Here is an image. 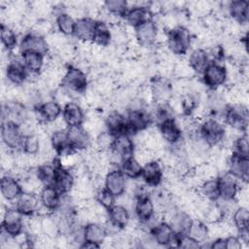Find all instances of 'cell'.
I'll use <instances>...</instances> for the list:
<instances>
[{"instance_id": "6da1fadb", "label": "cell", "mask_w": 249, "mask_h": 249, "mask_svg": "<svg viewBox=\"0 0 249 249\" xmlns=\"http://www.w3.org/2000/svg\"><path fill=\"white\" fill-rule=\"evenodd\" d=\"M165 33L166 40L164 46L173 56L180 58L190 52L194 39L187 26L179 25L165 31Z\"/></svg>"}, {"instance_id": "7a4b0ae2", "label": "cell", "mask_w": 249, "mask_h": 249, "mask_svg": "<svg viewBox=\"0 0 249 249\" xmlns=\"http://www.w3.org/2000/svg\"><path fill=\"white\" fill-rule=\"evenodd\" d=\"M89 85V77L83 68L75 64L67 66L61 82V87L65 89L73 97L74 95L83 96L88 90Z\"/></svg>"}, {"instance_id": "3957f363", "label": "cell", "mask_w": 249, "mask_h": 249, "mask_svg": "<svg viewBox=\"0 0 249 249\" xmlns=\"http://www.w3.org/2000/svg\"><path fill=\"white\" fill-rule=\"evenodd\" d=\"M225 124L218 119L206 117L199 121L198 133L210 147H215L222 144L225 137Z\"/></svg>"}, {"instance_id": "277c9868", "label": "cell", "mask_w": 249, "mask_h": 249, "mask_svg": "<svg viewBox=\"0 0 249 249\" xmlns=\"http://www.w3.org/2000/svg\"><path fill=\"white\" fill-rule=\"evenodd\" d=\"M248 120V105L237 103L228 104L223 119L225 125L244 133L247 132Z\"/></svg>"}, {"instance_id": "5b68a950", "label": "cell", "mask_w": 249, "mask_h": 249, "mask_svg": "<svg viewBox=\"0 0 249 249\" xmlns=\"http://www.w3.org/2000/svg\"><path fill=\"white\" fill-rule=\"evenodd\" d=\"M1 231L16 237L24 231V217L14 205H3Z\"/></svg>"}, {"instance_id": "8992f818", "label": "cell", "mask_w": 249, "mask_h": 249, "mask_svg": "<svg viewBox=\"0 0 249 249\" xmlns=\"http://www.w3.org/2000/svg\"><path fill=\"white\" fill-rule=\"evenodd\" d=\"M135 143L133 138L128 134H120L115 137L110 150L111 161L115 166L120 167L122 161L133 156Z\"/></svg>"}, {"instance_id": "52a82bcc", "label": "cell", "mask_w": 249, "mask_h": 249, "mask_svg": "<svg viewBox=\"0 0 249 249\" xmlns=\"http://www.w3.org/2000/svg\"><path fill=\"white\" fill-rule=\"evenodd\" d=\"M201 82L208 90L218 89L227 86L228 73L224 63L210 62L201 74Z\"/></svg>"}, {"instance_id": "ba28073f", "label": "cell", "mask_w": 249, "mask_h": 249, "mask_svg": "<svg viewBox=\"0 0 249 249\" xmlns=\"http://www.w3.org/2000/svg\"><path fill=\"white\" fill-rule=\"evenodd\" d=\"M23 133L20 125L13 121L4 120L1 124V140L3 145L14 152L21 150Z\"/></svg>"}, {"instance_id": "9c48e42d", "label": "cell", "mask_w": 249, "mask_h": 249, "mask_svg": "<svg viewBox=\"0 0 249 249\" xmlns=\"http://www.w3.org/2000/svg\"><path fill=\"white\" fill-rule=\"evenodd\" d=\"M5 78L10 86L22 87L27 82L28 72L22 62L21 56H10L5 66Z\"/></svg>"}, {"instance_id": "30bf717a", "label": "cell", "mask_w": 249, "mask_h": 249, "mask_svg": "<svg viewBox=\"0 0 249 249\" xmlns=\"http://www.w3.org/2000/svg\"><path fill=\"white\" fill-rule=\"evenodd\" d=\"M160 31L158 23L152 18L134 28V38L141 48H150L157 44Z\"/></svg>"}, {"instance_id": "8fae6325", "label": "cell", "mask_w": 249, "mask_h": 249, "mask_svg": "<svg viewBox=\"0 0 249 249\" xmlns=\"http://www.w3.org/2000/svg\"><path fill=\"white\" fill-rule=\"evenodd\" d=\"M150 87L152 90L153 103L163 104L167 103L174 94L173 82L170 79L160 76H153L150 80Z\"/></svg>"}, {"instance_id": "7c38bea8", "label": "cell", "mask_w": 249, "mask_h": 249, "mask_svg": "<svg viewBox=\"0 0 249 249\" xmlns=\"http://www.w3.org/2000/svg\"><path fill=\"white\" fill-rule=\"evenodd\" d=\"M125 118L128 127V135L131 137H133L136 133L147 129L153 124L148 112V108L126 109Z\"/></svg>"}, {"instance_id": "4fadbf2b", "label": "cell", "mask_w": 249, "mask_h": 249, "mask_svg": "<svg viewBox=\"0 0 249 249\" xmlns=\"http://www.w3.org/2000/svg\"><path fill=\"white\" fill-rule=\"evenodd\" d=\"M33 110L38 123L41 124L53 122L60 118L62 114V106L53 98L42 101Z\"/></svg>"}, {"instance_id": "5bb4252c", "label": "cell", "mask_w": 249, "mask_h": 249, "mask_svg": "<svg viewBox=\"0 0 249 249\" xmlns=\"http://www.w3.org/2000/svg\"><path fill=\"white\" fill-rule=\"evenodd\" d=\"M19 54L24 52H35L43 54H49L50 48L47 43L46 37L41 36L35 32H26L18 45Z\"/></svg>"}, {"instance_id": "9a60e30c", "label": "cell", "mask_w": 249, "mask_h": 249, "mask_svg": "<svg viewBox=\"0 0 249 249\" xmlns=\"http://www.w3.org/2000/svg\"><path fill=\"white\" fill-rule=\"evenodd\" d=\"M66 134L69 146L74 152H85L91 145V136L83 127V125L68 126L66 129Z\"/></svg>"}, {"instance_id": "2e32d148", "label": "cell", "mask_w": 249, "mask_h": 249, "mask_svg": "<svg viewBox=\"0 0 249 249\" xmlns=\"http://www.w3.org/2000/svg\"><path fill=\"white\" fill-rule=\"evenodd\" d=\"M20 181L13 174L6 173L2 176L0 182V193L2 198L10 205H13L17 198L22 193Z\"/></svg>"}, {"instance_id": "e0dca14e", "label": "cell", "mask_w": 249, "mask_h": 249, "mask_svg": "<svg viewBox=\"0 0 249 249\" xmlns=\"http://www.w3.org/2000/svg\"><path fill=\"white\" fill-rule=\"evenodd\" d=\"M40 208L43 209V215L55 211L62 200V195L53 185L44 186L39 193Z\"/></svg>"}, {"instance_id": "ac0fdd59", "label": "cell", "mask_w": 249, "mask_h": 249, "mask_svg": "<svg viewBox=\"0 0 249 249\" xmlns=\"http://www.w3.org/2000/svg\"><path fill=\"white\" fill-rule=\"evenodd\" d=\"M140 179L151 189L161 185L163 181V165L161 162L156 159L142 165Z\"/></svg>"}, {"instance_id": "d6986e66", "label": "cell", "mask_w": 249, "mask_h": 249, "mask_svg": "<svg viewBox=\"0 0 249 249\" xmlns=\"http://www.w3.org/2000/svg\"><path fill=\"white\" fill-rule=\"evenodd\" d=\"M227 172L235 177L239 182L248 183L249 178V160L248 157L240 156L231 151L229 158Z\"/></svg>"}, {"instance_id": "ffe728a7", "label": "cell", "mask_w": 249, "mask_h": 249, "mask_svg": "<svg viewBox=\"0 0 249 249\" xmlns=\"http://www.w3.org/2000/svg\"><path fill=\"white\" fill-rule=\"evenodd\" d=\"M53 162L56 165V170H55V176H54V181L53 186L55 187V189L61 195H67L72 191L74 187L75 179H76L75 174L73 173L72 170L61 166L57 159H54Z\"/></svg>"}, {"instance_id": "44dd1931", "label": "cell", "mask_w": 249, "mask_h": 249, "mask_svg": "<svg viewBox=\"0 0 249 249\" xmlns=\"http://www.w3.org/2000/svg\"><path fill=\"white\" fill-rule=\"evenodd\" d=\"M14 206L24 218L37 215L40 208L39 196L34 193L22 192L15 201Z\"/></svg>"}, {"instance_id": "7402d4cb", "label": "cell", "mask_w": 249, "mask_h": 249, "mask_svg": "<svg viewBox=\"0 0 249 249\" xmlns=\"http://www.w3.org/2000/svg\"><path fill=\"white\" fill-rule=\"evenodd\" d=\"M147 5L148 2H134L132 6H128L129 9L123 18L125 25L134 29L144 21L152 18L147 10Z\"/></svg>"}, {"instance_id": "603a6c76", "label": "cell", "mask_w": 249, "mask_h": 249, "mask_svg": "<svg viewBox=\"0 0 249 249\" xmlns=\"http://www.w3.org/2000/svg\"><path fill=\"white\" fill-rule=\"evenodd\" d=\"M126 178L120 167L111 168L104 176V188L116 197L125 193Z\"/></svg>"}, {"instance_id": "cb8c5ba5", "label": "cell", "mask_w": 249, "mask_h": 249, "mask_svg": "<svg viewBox=\"0 0 249 249\" xmlns=\"http://www.w3.org/2000/svg\"><path fill=\"white\" fill-rule=\"evenodd\" d=\"M105 128L114 136L120 134H128V127L126 123L125 115L123 114L119 109L109 111L104 116Z\"/></svg>"}, {"instance_id": "d4e9b609", "label": "cell", "mask_w": 249, "mask_h": 249, "mask_svg": "<svg viewBox=\"0 0 249 249\" xmlns=\"http://www.w3.org/2000/svg\"><path fill=\"white\" fill-rule=\"evenodd\" d=\"M157 127L166 145L174 144L184 137L183 130L175 117L160 123Z\"/></svg>"}, {"instance_id": "484cf974", "label": "cell", "mask_w": 249, "mask_h": 249, "mask_svg": "<svg viewBox=\"0 0 249 249\" xmlns=\"http://www.w3.org/2000/svg\"><path fill=\"white\" fill-rule=\"evenodd\" d=\"M219 186V199L233 200L239 189L240 182L228 172L222 173L218 176Z\"/></svg>"}, {"instance_id": "4316f807", "label": "cell", "mask_w": 249, "mask_h": 249, "mask_svg": "<svg viewBox=\"0 0 249 249\" xmlns=\"http://www.w3.org/2000/svg\"><path fill=\"white\" fill-rule=\"evenodd\" d=\"M151 232L158 246H175L177 234L173 231L168 223L161 220L152 230Z\"/></svg>"}, {"instance_id": "83f0119b", "label": "cell", "mask_w": 249, "mask_h": 249, "mask_svg": "<svg viewBox=\"0 0 249 249\" xmlns=\"http://www.w3.org/2000/svg\"><path fill=\"white\" fill-rule=\"evenodd\" d=\"M228 17L242 26H247L249 20V2L246 0H233L228 2Z\"/></svg>"}, {"instance_id": "f1b7e54d", "label": "cell", "mask_w": 249, "mask_h": 249, "mask_svg": "<svg viewBox=\"0 0 249 249\" xmlns=\"http://www.w3.org/2000/svg\"><path fill=\"white\" fill-rule=\"evenodd\" d=\"M156 213H157L156 206L150 195L135 198L134 206H133V214L139 223H144L149 221Z\"/></svg>"}, {"instance_id": "f546056e", "label": "cell", "mask_w": 249, "mask_h": 249, "mask_svg": "<svg viewBox=\"0 0 249 249\" xmlns=\"http://www.w3.org/2000/svg\"><path fill=\"white\" fill-rule=\"evenodd\" d=\"M187 61L196 75H201L211 62L207 51L202 47H196L191 49L188 53Z\"/></svg>"}, {"instance_id": "4dcf8cb0", "label": "cell", "mask_w": 249, "mask_h": 249, "mask_svg": "<svg viewBox=\"0 0 249 249\" xmlns=\"http://www.w3.org/2000/svg\"><path fill=\"white\" fill-rule=\"evenodd\" d=\"M22 62L28 75L40 76L46 67L47 55L35 52H24L20 53Z\"/></svg>"}, {"instance_id": "1f68e13d", "label": "cell", "mask_w": 249, "mask_h": 249, "mask_svg": "<svg viewBox=\"0 0 249 249\" xmlns=\"http://www.w3.org/2000/svg\"><path fill=\"white\" fill-rule=\"evenodd\" d=\"M61 117L67 126L82 125L86 117L83 106L74 100L62 107Z\"/></svg>"}, {"instance_id": "d6a6232c", "label": "cell", "mask_w": 249, "mask_h": 249, "mask_svg": "<svg viewBox=\"0 0 249 249\" xmlns=\"http://www.w3.org/2000/svg\"><path fill=\"white\" fill-rule=\"evenodd\" d=\"M95 22L96 20L89 17H84L77 19L73 36L80 43H92Z\"/></svg>"}, {"instance_id": "836d02e7", "label": "cell", "mask_w": 249, "mask_h": 249, "mask_svg": "<svg viewBox=\"0 0 249 249\" xmlns=\"http://www.w3.org/2000/svg\"><path fill=\"white\" fill-rule=\"evenodd\" d=\"M107 235V230L102 223L89 222L84 225V237L87 241H91L101 246Z\"/></svg>"}, {"instance_id": "e575fe53", "label": "cell", "mask_w": 249, "mask_h": 249, "mask_svg": "<svg viewBox=\"0 0 249 249\" xmlns=\"http://www.w3.org/2000/svg\"><path fill=\"white\" fill-rule=\"evenodd\" d=\"M117 86L115 79L107 73H100L94 79V86L92 89L97 91L102 97H107L112 95Z\"/></svg>"}, {"instance_id": "d590c367", "label": "cell", "mask_w": 249, "mask_h": 249, "mask_svg": "<svg viewBox=\"0 0 249 249\" xmlns=\"http://www.w3.org/2000/svg\"><path fill=\"white\" fill-rule=\"evenodd\" d=\"M111 25L103 20H96L92 44L101 48H107L111 45Z\"/></svg>"}, {"instance_id": "8d00e7d4", "label": "cell", "mask_w": 249, "mask_h": 249, "mask_svg": "<svg viewBox=\"0 0 249 249\" xmlns=\"http://www.w3.org/2000/svg\"><path fill=\"white\" fill-rule=\"evenodd\" d=\"M186 234L201 246L202 243L208 241V225L201 219L193 218Z\"/></svg>"}, {"instance_id": "74e56055", "label": "cell", "mask_w": 249, "mask_h": 249, "mask_svg": "<svg viewBox=\"0 0 249 249\" xmlns=\"http://www.w3.org/2000/svg\"><path fill=\"white\" fill-rule=\"evenodd\" d=\"M76 19L67 14L65 11H62L55 15L54 18V25L56 31L63 34L64 36H73L75 30Z\"/></svg>"}, {"instance_id": "f35d334b", "label": "cell", "mask_w": 249, "mask_h": 249, "mask_svg": "<svg viewBox=\"0 0 249 249\" xmlns=\"http://www.w3.org/2000/svg\"><path fill=\"white\" fill-rule=\"evenodd\" d=\"M214 5L208 1H195L187 3V11L193 19H201L213 13Z\"/></svg>"}, {"instance_id": "ab89813d", "label": "cell", "mask_w": 249, "mask_h": 249, "mask_svg": "<svg viewBox=\"0 0 249 249\" xmlns=\"http://www.w3.org/2000/svg\"><path fill=\"white\" fill-rule=\"evenodd\" d=\"M66 129L54 131L50 135L51 144H52L53 150L54 151L56 157H60L62 155H65L70 152H74L71 150V148L69 146Z\"/></svg>"}, {"instance_id": "60d3db41", "label": "cell", "mask_w": 249, "mask_h": 249, "mask_svg": "<svg viewBox=\"0 0 249 249\" xmlns=\"http://www.w3.org/2000/svg\"><path fill=\"white\" fill-rule=\"evenodd\" d=\"M0 36L3 50H6L12 53L16 48H18L19 43L18 40V31H16V29H14L12 26L1 23Z\"/></svg>"}, {"instance_id": "b9f144b4", "label": "cell", "mask_w": 249, "mask_h": 249, "mask_svg": "<svg viewBox=\"0 0 249 249\" xmlns=\"http://www.w3.org/2000/svg\"><path fill=\"white\" fill-rule=\"evenodd\" d=\"M196 191L201 197L209 201L218 200L219 199L218 177L202 181V183L198 186V188Z\"/></svg>"}, {"instance_id": "7bdbcfd3", "label": "cell", "mask_w": 249, "mask_h": 249, "mask_svg": "<svg viewBox=\"0 0 249 249\" xmlns=\"http://www.w3.org/2000/svg\"><path fill=\"white\" fill-rule=\"evenodd\" d=\"M55 170H56V165L53 162V160L41 163L34 168L37 178L44 186L53 184Z\"/></svg>"}, {"instance_id": "ee69618b", "label": "cell", "mask_w": 249, "mask_h": 249, "mask_svg": "<svg viewBox=\"0 0 249 249\" xmlns=\"http://www.w3.org/2000/svg\"><path fill=\"white\" fill-rule=\"evenodd\" d=\"M120 169L126 179L136 180L140 179L142 172V164L132 156L122 161Z\"/></svg>"}, {"instance_id": "f6af8a7d", "label": "cell", "mask_w": 249, "mask_h": 249, "mask_svg": "<svg viewBox=\"0 0 249 249\" xmlns=\"http://www.w3.org/2000/svg\"><path fill=\"white\" fill-rule=\"evenodd\" d=\"M233 227L236 229L237 233L243 231H249V210L245 206H237L231 214L230 219Z\"/></svg>"}, {"instance_id": "bcb514c9", "label": "cell", "mask_w": 249, "mask_h": 249, "mask_svg": "<svg viewBox=\"0 0 249 249\" xmlns=\"http://www.w3.org/2000/svg\"><path fill=\"white\" fill-rule=\"evenodd\" d=\"M172 77L175 78V80H191L196 77V75L188 63L187 59L179 58L176 59L173 64Z\"/></svg>"}, {"instance_id": "7dc6e473", "label": "cell", "mask_w": 249, "mask_h": 249, "mask_svg": "<svg viewBox=\"0 0 249 249\" xmlns=\"http://www.w3.org/2000/svg\"><path fill=\"white\" fill-rule=\"evenodd\" d=\"M40 217H41L42 234L54 239L61 232L57 221L55 220V218L53 216L52 213L45 214Z\"/></svg>"}, {"instance_id": "c3c4849f", "label": "cell", "mask_w": 249, "mask_h": 249, "mask_svg": "<svg viewBox=\"0 0 249 249\" xmlns=\"http://www.w3.org/2000/svg\"><path fill=\"white\" fill-rule=\"evenodd\" d=\"M41 150V141L38 133H31L23 137L21 151L30 156H38Z\"/></svg>"}, {"instance_id": "681fc988", "label": "cell", "mask_w": 249, "mask_h": 249, "mask_svg": "<svg viewBox=\"0 0 249 249\" xmlns=\"http://www.w3.org/2000/svg\"><path fill=\"white\" fill-rule=\"evenodd\" d=\"M115 137L116 136H114L108 130L106 129L102 130L94 137V140H93L94 150L98 152H109L112 148Z\"/></svg>"}, {"instance_id": "f907efd6", "label": "cell", "mask_w": 249, "mask_h": 249, "mask_svg": "<svg viewBox=\"0 0 249 249\" xmlns=\"http://www.w3.org/2000/svg\"><path fill=\"white\" fill-rule=\"evenodd\" d=\"M193 171L199 177L201 181L216 178L219 176V172L216 166L210 160H205L200 164L193 167Z\"/></svg>"}, {"instance_id": "816d5d0a", "label": "cell", "mask_w": 249, "mask_h": 249, "mask_svg": "<svg viewBox=\"0 0 249 249\" xmlns=\"http://www.w3.org/2000/svg\"><path fill=\"white\" fill-rule=\"evenodd\" d=\"M94 199L107 210L116 203V196L108 192L104 187L98 189L95 192Z\"/></svg>"}, {"instance_id": "f5cc1de1", "label": "cell", "mask_w": 249, "mask_h": 249, "mask_svg": "<svg viewBox=\"0 0 249 249\" xmlns=\"http://www.w3.org/2000/svg\"><path fill=\"white\" fill-rule=\"evenodd\" d=\"M248 150H249L248 135H247V132H245V133L238 135L234 139L232 146H231V151L240 156L248 157Z\"/></svg>"}, {"instance_id": "db71d44e", "label": "cell", "mask_w": 249, "mask_h": 249, "mask_svg": "<svg viewBox=\"0 0 249 249\" xmlns=\"http://www.w3.org/2000/svg\"><path fill=\"white\" fill-rule=\"evenodd\" d=\"M175 247H180V248H187V249H193V248H200V244L191 238L187 234H177L176 238V243Z\"/></svg>"}, {"instance_id": "11a10c76", "label": "cell", "mask_w": 249, "mask_h": 249, "mask_svg": "<svg viewBox=\"0 0 249 249\" xmlns=\"http://www.w3.org/2000/svg\"><path fill=\"white\" fill-rule=\"evenodd\" d=\"M226 249H242V243L237 234H231L225 237Z\"/></svg>"}, {"instance_id": "9f6ffc18", "label": "cell", "mask_w": 249, "mask_h": 249, "mask_svg": "<svg viewBox=\"0 0 249 249\" xmlns=\"http://www.w3.org/2000/svg\"><path fill=\"white\" fill-rule=\"evenodd\" d=\"M101 246L97 243H94V242H91V241H87L85 240L82 245L80 246V248H100Z\"/></svg>"}]
</instances>
